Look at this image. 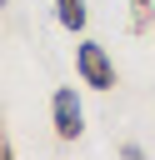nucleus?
<instances>
[{
  "label": "nucleus",
  "instance_id": "obj_2",
  "mask_svg": "<svg viewBox=\"0 0 155 160\" xmlns=\"http://www.w3.org/2000/svg\"><path fill=\"white\" fill-rule=\"evenodd\" d=\"M50 125H55L60 140H80V130H85V110H80L75 85H60V90L50 95Z\"/></svg>",
  "mask_w": 155,
  "mask_h": 160
},
{
  "label": "nucleus",
  "instance_id": "obj_1",
  "mask_svg": "<svg viewBox=\"0 0 155 160\" xmlns=\"http://www.w3.org/2000/svg\"><path fill=\"white\" fill-rule=\"evenodd\" d=\"M75 75H80V85H90V90H115V60L105 55L100 40H80V45H75Z\"/></svg>",
  "mask_w": 155,
  "mask_h": 160
},
{
  "label": "nucleus",
  "instance_id": "obj_3",
  "mask_svg": "<svg viewBox=\"0 0 155 160\" xmlns=\"http://www.w3.org/2000/svg\"><path fill=\"white\" fill-rule=\"evenodd\" d=\"M55 20L65 30H85V0H55Z\"/></svg>",
  "mask_w": 155,
  "mask_h": 160
},
{
  "label": "nucleus",
  "instance_id": "obj_5",
  "mask_svg": "<svg viewBox=\"0 0 155 160\" xmlns=\"http://www.w3.org/2000/svg\"><path fill=\"white\" fill-rule=\"evenodd\" d=\"M0 5H5V0H0Z\"/></svg>",
  "mask_w": 155,
  "mask_h": 160
},
{
  "label": "nucleus",
  "instance_id": "obj_4",
  "mask_svg": "<svg viewBox=\"0 0 155 160\" xmlns=\"http://www.w3.org/2000/svg\"><path fill=\"white\" fill-rule=\"evenodd\" d=\"M130 5H135L130 25H135V30H150V0H130Z\"/></svg>",
  "mask_w": 155,
  "mask_h": 160
}]
</instances>
